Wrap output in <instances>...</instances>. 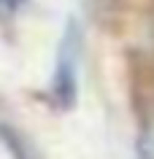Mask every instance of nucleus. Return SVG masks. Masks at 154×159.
<instances>
[{
	"mask_svg": "<svg viewBox=\"0 0 154 159\" xmlns=\"http://www.w3.org/2000/svg\"><path fill=\"white\" fill-rule=\"evenodd\" d=\"M76 59H78V38H76V30L70 27L60 43L57 78H54V92L62 102H70L76 94Z\"/></svg>",
	"mask_w": 154,
	"mask_h": 159,
	"instance_id": "obj_1",
	"label": "nucleus"
},
{
	"mask_svg": "<svg viewBox=\"0 0 154 159\" xmlns=\"http://www.w3.org/2000/svg\"><path fill=\"white\" fill-rule=\"evenodd\" d=\"M141 154H143V159H154V121H149V127L143 129V138H141Z\"/></svg>",
	"mask_w": 154,
	"mask_h": 159,
	"instance_id": "obj_2",
	"label": "nucleus"
}]
</instances>
